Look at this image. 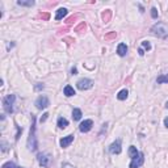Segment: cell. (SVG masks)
Instances as JSON below:
<instances>
[{
    "label": "cell",
    "mask_w": 168,
    "mask_h": 168,
    "mask_svg": "<svg viewBox=\"0 0 168 168\" xmlns=\"http://www.w3.org/2000/svg\"><path fill=\"white\" fill-rule=\"evenodd\" d=\"M28 149L29 151H37L38 149V140L36 137V116L32 114V126H30L29 138H28Z\"/></svg>",
    "instance_id": "6da1fadb"
},
{
    "label": "cell",
    "mask_w": 168,
    "mask_h": 168,
    "mask_svg": "<svg viewBox=\"0 0 168 168\" xmlns=\"http://www.w3.org/2000/svg\"><path fill=\"white\" fill-rule=\"evenodd\" d=\"M151 33L159 38H168V25L164 22H158L152 25Z\"/></svg>",
    "instance_id": "7a4b0ae2"
},
{
    "label": "cell",
    "mask_w": 168,
    "mask_h": 168,
    "mask_svg": "<svg viewBox=\"0 0 168 168\" xmlns=\"http://www.w3.org/2000/svg\"><path fill=\"white\" fill-rule=\"evenodd\" d=\"M15 101H16V95H8L3 99V107H4V111L8 113V114H12L15 112Z\"/></svg>",
    "instance_id": "3957f363"
},
{
    "label": "cell",
    "mask_w": 168,
    "mask_h": 168,
    "mask_svg": "<svg viewBox=\"0 0 168 168\" xmlns=\"http://www.w3.org/2000/svg\"><path fill=\"white\" fill-rule=\"evenodd\" d=\"M37 160H38L40 166L47 168V167L51 166V160H53V158H51L49 154H46V152H41V154L37 155Z\"/></svg>",
    "instance_id": "277c9868"
},
{
    "label": "cell",
    "mask_w": 168,
    "mask_h": 168,
    "mask_svg": "<svg viewBox=\"0 0 168 168\" xmlns=\"http://www.w3.org/2000/svg\"><path fill=\"white\" fill-rule=\"evenodd\" d=\"M76 87H78V90H80V91L91 90V88L93 87V80H91V79H88V78H83V79H80V80H78Z\"/></svg>",
    "instance_id": "5b68a950"
},
{
    "label": "cell",
    "mask_w": 168,
    "mask_h": 168,
    "mask_svg": "<svg viewBox=\"0 0 168 168\" xmlns=\"http://www.w3.org/2000/svg\"><path fill=\"white\" fill-rule=\"evenodd\" d=\"M34 105H36L37 109L42 111V109H46L47 107H49V105H50V101H49V99H47V96L41 95V96H38V99L36 100Z\"/></svg>",
    "instance_id": "8992f818"
},
{
    "label": "cell",
    "mask_w": 168,
    "mask_h": 168,
    "mask_svg": "<svg viewBox=\"0 0 168 168\" xmlns=\"http://www.w3.org/2000/svg\"><path fill=\"white\" fill-rule=\"evenodd\" d=\"M108 150H109V152H111V154H113V155H118V154H121V151H122V142H121V139L114 140V142L109 146Z\"/></svg>",
    "instance_id": "52a82bcc"
},
{
    "label": "cell",
    "mask_w": 168,
    "mask_h": 168,
    "mask_svg": "<svg viewBox=\"0 0 168 168\" xmlns=\"http://www.w3.org/2000/svg\"><path fill=\"white\" fill-rule=\"evenodd\" d=\"M92 126H93V121L92 119H84L79 125V130H80V133H88L92 129Z\"/></svg>",
    "instance_id": "ba28073f"
},
{
    "label": "cell",
    "mask_w": 168,
    "mask_h": 168,
    "mask_svg": "<svg viewBox=\"0 0 168 168\" xmlns=\"http://www.w3.org/2000/svg\"><path fill=\"white\" fill-rule=\"evenodd\" d=\"M143 163H145V155H143V152H142L138 158H135V159H133L131 162H130L129 168H139L140 166H143Z\"/></svg>",
    "instance_id": "9c48e42d"
},
{
    "label": "cell",
    "mask_w": 168,
    "mask_h": 168,
    "mask_svg": "<svg viewBox=\"0 0 168 168\" xmlns=\"http://www.w3.org/2000/svg\"><path fill=\"white\" fill-rule=\"evenodd\" d=\"M72 142H74V134H70L67 137H63V138L59 140V145H60L62 149H67Z\"/></svg>",
    "instance_id": "30bf717a"
},
{
    "label": "cell",
    "mask_w": 168,
    "mask_h": 168,
    "mask_svg": "<svg viewBox=\"0 0 168 168\" xmlns=\"http://www.w3.org/2000/svg\"><path fill=\"white\" fill-rule=\"evenodd\" d=\"M117 54L119 57H125L128 54V45L126 43H119L117 46Z\"/></svg>",
    "instance_id": "8fae6325"
},
{
    "label": "cell",
    "mask_w": 168,
    "mask_h": 168,
    "mask_svg": "<svg viewBox=\"0 0 168 168\" xmlns=\"http://www.w3.org/2000/svg\"><path fill=\"white\" fill-rule=\"evenodd\" d=\"M140 154H142V152L138 151L135 146H130V147H129V156L131 158V160H133V159H135V158H138V156L140 155Z\"/></svg>",
    "instance_id": "7c38bea8"
},
{
    "label": "cell",
    "mask_w": 168,
    "mask_h": 168,
    "mask_svg": "<svg viewBox=\"0 0 168 168\" xmlns=\"http://www.w3.org/2000/svg\"><path fill=\"white\" fill-rule=\"evenodd\" d=\"M67 13H68V11L66 8H59L57 11V15H55V20L57 21H59V20H62L63 17H66L67 16Z\"/></svg>",
    "instance_id": "4fadbf2b"
},
{
    "label": "cell",
    "mask_w": 168,
    "mask_h": 168,
    "mask_svg": "<svg viewBox=\"0 0 168 168\" xmlns=\"http://www.w3.org/2000/svg\"><path fill=\"white\" fill-rule=\"evenodd\" d=\"M63 93L64 96H67V97H71V96H75L76 93H75V90L71 85H66V87L63 88Z\"/></svg>",
    "instance_id": "5bb4252c"
},
{
    "label": "cell",
    "mask_w": 168,
    "mask_h": 168,
    "mask_svg": "<svg viewBox=\"0 0 168 168\" xmlns=\"http://www.w3.org/2000/svg\"><path fill=\"white\" fill-rule=\"evenodd\" d=\"M57 125H58V128L59 129H66L68 126V121L64 117H59L58 118V121H57Z\"/></svg>",
    "instance_id": "9a60e30c"
},
{
    "label": "cell",
    "mask_w": 168,
    "mask_h": 168,
    "mask_svg": "<svg viewBox=\"0 0 168 168\" xmlns=\"http://www.w3.org/2000/svg\"><path fill=\"white\" fill-rule=\"evenodd\" d=\"M81 111L79 108H74V111H72V118H74V121H79V119L81 118Z\"/></svg>",
    "instance_id": "2e32d148"
},
{
    "label": "cell",
    "mask_w": 168,
    "mask_h": 168,
    "mask_svg": "<svg viewBox=\"0 0 168 168\" xmlns=\"http://www.w3.org/2000/svg\"><path fill=\"white\" fill-rule=\"evenodd\" d=\"M128 96H129V91L128 90H122V91L118 92L117 99H118V100H121V101H123V100H126V99H128Z\"/></svg>",
    "instance_id": "e0dca14e"
},
{
    "label": "cell",
    "mask_w": 168,
    "mask_h": 168,
    "mask_svg": "<svg viewBox=\"0 0 168 168\" xmlns=\"http://www.w3.org/2000/svg\"><path fill=\"white\" fill-rule=\"evenodd\" d=\"M156 83H158V84H163V83H167V84H168V74L158 76V78H156Z\"/></svg>",
    "instance_id": "ac0fdd59"
},
{
    "label": "cell",
    "mask_w": 168,
    "mask_h": 168,
    "mask_svg": "<svg viewBox=\"0 0 168 168\" xmlns=\"http://www.w3.org/2000/svg\"><path fill=\"white\" fill-rule=\"evenodd\" d=\"M102 20H104V22H108L109 20H111V17H112V11H109V9H107L105 12H102Z\"/></svg>",
    "instance_id": "d6986e66"
},
{
    "label": "cell",
    "mask_w": 168,
    "mask_h": 168,
    "mask_svg": "<svg viewBox=\"0 0 168 168\" xmlns=\"http://www.w3.org/2000/svg\"><path fill=\"white\" fill-rule=\"evenodd\" d=\"M1 168H24V167H20V166H17V164H15L13 162H7L4 163L1 166Z\"/></svg>",
    "instance_id": "ffe728a7"
},
{
    "label": "cell",
    "mask_w": 168,
    "mask_h": 168,
    "mask_svg": "<svg viewBox=\"0 0 168 168\" xmlns=\"http://www.w3.org/2000/svg\"><path fill=\"white\" fill-rule=\"evenodd\" d=\"M17 4L21 5V7H33L34 5V1L33 0H29V1H22V0H19Z\"/></svg>",
    "instance_id": "44dd1931"
},
{
    "label": "cell",
    "mask_w": 168,
    "mask_h": 168,
    "mask_svg": "<svg viewBox=\"0 0 168 168\" xmlns=\"http://www.w3.org/2000/svg\"><path fill=\"white\" fill-rule=\"evenodd\" d=\"M87 29V25H85V22L83 21V22H80L79 25L75 28V32H78V33H81V32H84V30Z\"/></svg>",
    "instance_id": "7402d4cb"
},
{
    "label": "cell",
    "mask_w": 168,
    "mask_h": 168,
    "mask_svg": "<svg viewBox=\"0 0 168 168\" xmlns=\"http://www.w3.org/2000/svg\"><path fill=\"white\" fill-rule=\"evenodd\" d=\"M116 37H117V33H116V32H112V33H108V34H105V40H107V41L114 40Z\"/></svg>",
    "instance_id": "603a6c76"
},
{
    "label": "cell",
    "mask_w": 168,
    "mask_h": 168,
    "mask_svg": "<svg viewBox=\"0 0 168 168\" xmlns=\"http://www.w3.org/2000/svg\"><path fill=\"white\" fill-rule=\"evenodd\" d=\"M78 17H79V15H75V16H72V17H68V19L66 20V24H67V25H71V24H72L75 20L78 19Z\"/></svg>",
    "instance_id": "cb8c5ba5"
},
{
    "label": "cell",
    "mask_w": 168,
    "mask_h": 168,
    "mask_svg": "<svg viewBox=\"0 0 168 168\" xmlns=\"http://www.w3.org/2000/svg\"><path fill=\"white\" fill-rule=\"evenodd\" d=\"M142 47L145 50H151V43H150L149 41H143V42H142Z\"/></svg>",
    "instance_id": "d4e9b609"
},
{
    "label": "cell",
    "mask_w": 168,
    "mask_h": 168,
    "mask_svg": "<svg viewBox=\"0 0 168 168\" xmlns=\"http://www.w3.org/2000/svg\"><path fill=\"white\" fill-rule=\"evenodd\" d=\"M151 17L152 19H158V9L155 8V7L151 8Z\"/></svg>",
    "instance_id": "484cf974"
},
{
    "label": "cell",
    "mask_w": 168,
    "mask_h": 168,
    "mask_svg": "<svg viewBox=\"0 0 168 168\" xmlns=\"http://www.w3.org/2000/svg\"><path fill=\"white\" fill-rule=\"evenodd\" d=\"M40 17H41L42 20H49V19H50V13H47V12H45V13H41Z\"/></svg>",
    "instance_id": "4316f807"
},
{
    "label": "cell",
    "mask_w": 168,
    "mask_h": 168,
    "mask_svg": "<svg viewBox=\"0 0 168 168\" xmlns=\"http://www.w3.org/2000/svg\"><path fill=\"white\" fill-rule=\"evenodd\" d=\"M43 87H45V85H43L42 83H37L34 88H36V91H40V90H43Z\"/></svg>",
    "instance_id": "83f0119b"
},
{
    "label": "cell",
    "mask_w": 168,
    "mask_h": 168,
    "mask_svg": "<svg viewBox=\"0 0 168 168\" xmlns=\"http://www.w3.org/2000/svg\"><path fill=\"white\" fill-rule=\"evenodd\" d=\"M47 117H49V113H43L42 117H41V122H45L47 119Z\"/></svg>",
    "instance_id": "f1b7e54d"
},
{
    "label": "cell",
    "mask_w": 168,
    "mask_h": 168,
    "mask_svg": "<svg viewBox=\"0 0 168 168\" xmlns=\"http://www.w3.org/2000/svg\"><path fill=\"white\" fill-rule=\"evenodd\" d=\"M62 168H75V167L71 166L70 163H63V164H62Z\"/></svg>",
    "instance_id": "f546056e"
},
{
    "label": "cell",
    "mask_w": 168,
    "mask_h": 168,
    "mask_svg": "<svg viewBox=\"0 0 168 168\" xmlns=\"http://www.w3.org/2000/svg\"><path fill=\"white\" fill-rule=\"evenodd\" d=\"M1 146H3V149H1V150H3V151H4V152H5L7 150H8V147H7V143L4 142V140H3V142H1Z\"/></svg>",
    "instance_id": "4dcf8cb0"
},
{
    "label": "cell",
    "mask_w": 168,
    "mask_h": 168,
    "mask_svg": "<svg viewBox=\"0 0 168 168\" xmlns=\"http://www.w3.org/2000/svg\"><path fill=\"white\" fill-rule=\"evenodd\" d=\"M138 54H139L140 57H142V55H145V50H143V49H139V50H138Z\"/></svg>",
    "instance_id": "1f68e13d"
},
{
    "label": "cell",
    "mask_w": 168,
    "mask_h": 168,
    "mask_svg": "<svg viewBox=\"0 0 168 168\" xmlns=\"http://www.w3.org/2000/svg\"><path fill=\"white\" fill-rule=\"evenodd\" d=\"M71 74H72V75H76V74H78V70H76V67H74L72 70H71Z\"/></svg>",
    "instance_id": "d6a6232c"
},
{
    "label": "cell",
    "mask_w": 168,
    "mask_h": 168,
    "mask_svg": "<svg viewBox=\"0 0 168 168\" xmlns=\"http://www.w3.org/2000/svg\"><path fill=\"white\" fill-rule=\"evenodd\" d=\"M164 126H166V128L168 129V117L164 118Z\"/></svg>",
    "instance_id": "836d02e7"
},
{
    "label": "cell",
    "mask_w": 168,
    "mask_h": 168,
    "mask_svg": "<svg viewBox=\"0 0 168 168\" xmlns=\"http://www.w3.org/2000/svg\"><path fill=\"white\" fill-rule=\"evenodd\" d=\"M66 41H68V43H71V42H74V40H71V38H66Z\"/></svg>",
    "instance_id": "e575fe53"
},
{
    "label": "cell",
    "mask_w": 168,
    "mask_h": 168,
    "mask_svg": "<svg viewBox=\"0 0 168 168\" xmlns=\"http://www.w3.org/2000/svg\"><path fill=\"white\" fill-rule=\"evenodd\" d=\"M166 108H167V109H168V101H167V102H166Z\"/></svg>",
    "instance_id": "d590c367"
}]
</instances>
